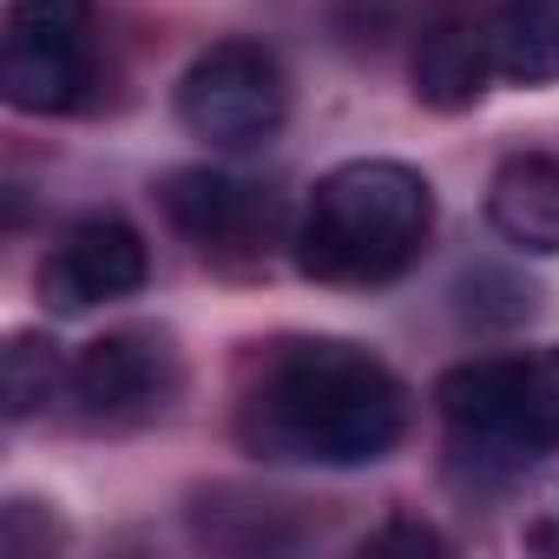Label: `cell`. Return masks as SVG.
<instances>
[{
	"label": "cell",
	"mask_w": 559,
	"mask_h": 559,
	"mask_svg": "<svg viewBox=\"0 0 559 559\" xmlns=\"http://www.w3.org/2000/svg\"><path fill=\"white\" fill-rule=\"evenodd\" d=\"M408 80L415 99L428 112H474L487 99L493 60H487V14L474 0H428L421 27H415V53H408Z\"/></svg>",
	"instance_id": "obj_9"
},
{
	"label": "cell",
	"mask_w": 559,
	"mask_h": 559,
	"mask_svg": "<svg viewBox=\"0 0 559 559\" xmlns=\"http://www.w3.org/2000/svg\"><path fill=\"white\" fill-rule=\"evenodd\" d=\"M67 376H73V362L60 356L53 336H40V330H14L8 349H0V408H8V421L40 415V408L67 389Z\"/></svg>",
	"instance_id": "obj_12"
},
{
	"label": "cell",
	"mask_w": 559,
	"mask_h": 559,
	"mask_svg": "<svg viewBox=\"0 0 559 559\" xmlns=\"http://www.w3.org/2000/svg\"><path fill=\"white\" fill-rule=\"evenodd\" d=\"M99 80V8L93 0H8L0 21V99L53 119L86 106Z\"/></svg>",
	"instance_id": "obj_4"
},
{
	"label": "cell",
	"mask_w": 559,
	"mask_h": 559,
	"mask_svg": "<svg viewBox=\"0 0 559 559\" xmlns=\"http://www.w3.org/2000/svg\"><path fill=\"white\" fill-rule=\"evenodd\" d=\"M145 276H152L145 237H139L126 217L93 211V217L67 224L60 243L47 250V263H40V304H47L53 317H80V310L139 297Z\"/></svg>",
	"instance_id": "obj_8"
},
{
	"label": "cell",
	"mask_w": 559,
	"mask_h": 559,
	"mask_svg": "<svg viewBox=\"0 0 559 559\" xmlns=\"http://www.w3.org/2000/svg\"><path fill=\"white\" fill-rule=\"evenodd\" d=\"M171 112L211 152H257L290 119L284 60H276L263 40H217L178 73Z\"/></svg>",
	"instance_id": "obj_5"
},
{
	"label": "cell",
	"mask_w": 559,
	"mask_h": 559,
	"mask_svg": "<svg viewBox=\"0 0 559 559\" xmlns=\"http://www.w3.org/2000/svg\"><path fill=\"white\" fill-rule=\"evenodd\" d=\"M454 461L480 480H520L533 461L559 454V343L526 356H474L435 382Z\"/></svg>",
	"instance_id": "obj_3"
},
{
	"label": "cell",
	"mask_w": 559,
	"mask_h": 559,
	"mask_svg": "<svg viewBox=\"0 0 559 559\" xmlns=\"http://www.w3.org/2000/svg\"><path fill=\"white\" fill-rule=\"evenodd\" d=\"M435 237V185L402 158H349L310 185L290 257L310 284L376 290L421 263Z\"/></svg>",
	"instance_id": "obj_2"
},
{
	"label": "cell",
	"mask_w": 559,
	"mask_h": 559,
	"mask_svg": "<svg viewBox=\"0 0 559 559\" xmlns=\"http://www.w3.org/2000/svg\"><path fill=\"white\" fill-rule=\"evenodd\" d=\"M158 204L198 257H257L284 230V198L224 165H178L158 185Z\"/></svg>",
	"instance_id": "obj_7"
},
{
	"label": "cell",
	"mask_w": 559,
	"mask_h": 559,
	"mask_svg": "<svg viewBox=\"0 0 559 559\" xmlns=\"http://www.w3.org/2000/svg\"><path fill=\"white\" fill-rule=\"evenodd\" d=\"M487 60L507 86H552L559 80V0H500L487 14Z\"/></svg>",
	"instance_id": "obj_11"
},
{
	"label": "cell",
	"mask_w": 559,
	"mask_h": 559,
	"mask_svg": "<svg viewBox=\"0 0 559 559\" xmlns=\"http://www.w3.org/2000/svg\"><path fill=\"white\" fill-rule=\"evenodd\" d=\"M487 224L526 250V257H559V158L546 152H513L487 178Z\"/></svg>",
	"instance_id": "obj_10"
},
{
	"label": "cell",
	"mask_w": 559,
	"mask_h": 559,
	"mask_svg": "<svg viewBox=\"0 0 559 559\" xmlns=\"http://www.w3.org/2000/svg\"><path fill=\"white\" fill-rule=\"evenodd\" d=\"M408 428L402 376L343 336L284 343L237 402V441L257 461L369 467Z\"/></svg>",
	"instance_id": "obj_1"
},
{
	"label": "cell",
	"mask_w": 559,
	"mask_h": 559,
	"mask_svg": "<svg viewBox=\"0 0 559 559\" xmlns=\"http://www.w3.org/2000/svg\"><path fill=\"white\" fill-rule=\"evenodd\" d=\"M185 389V362L171 349L165 330H106L99 343H86L73 356V376H67V395L73 408L93 421V428H139L152 415H165Z\"/></svg>",
	"instance_id": "obj_6"
},
{
	"label": "cell",
	"mask_w": 559,
	"mask_h": 559,
	"mask_svg": "<svg viewBox=\"0 0 559 559\" xmlns=\"http://www.w3.org/2000/svg\"><path fill=\"white\" fill-rule=\"evenodd\" d=\"M362 552H448V539L435 526H421V520H389L382 533L362 539Z\"/></svg>",
	"instance_id": "obj_13"
}]
</instances>
